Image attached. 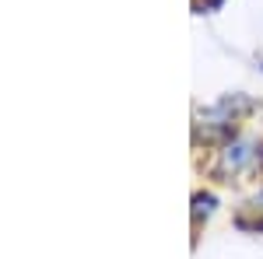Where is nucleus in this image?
<instances>
[{
    "label": "nucleus",
    "mask_w": 263,
    "mask_h": 259,
    "mask_svg": "<svg viewBox=\"0 0 263 259\" xmlns=\"http://www.w3.org/2000/svg\"><path fill=\"white\" fill-rule=\"evenodd\" d=\"M253 147H256L253 140H235V144H228L221 151V158H218V165H214V172L224 175V179H228V175H239L246 165L253 161V154H256Z\"/></svg>",
    "instance_id": "nucleus-1"
},
{
    "label": "nucleus",
    "mask_w": 263,
    "mask_h": 259,
    "mask_svg": "<svg viewBox=\"0 0 263 259\" xmlns=\"http://www.w3.org/2000/svg\"><path fill=\"white\" fill-rule=\"evenodd\" d=\"M235 228L246 231V235H263V189L239 207V214H235Z\"/></svg>",
    "instance_id": "nucleus-2"
},
{
    "label": "nucleus",
    "mask_w": 263,
    "mask_h": 259,
    "mask_svg": "<svg viewBox=\"0 0 263 259\" xmlns=\"http://www.w3.org/2000/svg\"><path fill=\"white\" fill-rule=\"evenodd\" d=\"M214 207H218V200H214V193H197L193 196V217H211L214 214Z\"/></svg>",
    "instance_id": "nucleus-3"
},
{
    "label": "nucleus",
    "mask_w": 263,
    "mask_h": 259,
    "mask_svg": "<svg viewBox=\"0 0 263 259\" xmlns=\"http://www.w3.org/2000/svg\"><path fill=\"white\" fill-rule=\"evenodd\" d=\"M224 0H197V14H214Z\"/></svg>",
    "instance_id": "nucleus-4"
}]
</instances>
